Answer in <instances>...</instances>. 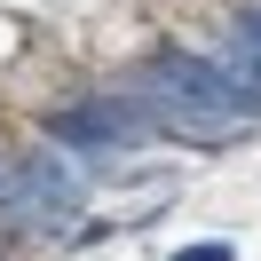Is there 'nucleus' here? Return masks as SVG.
I'll use <instances>...</instances> for the list:
<instances>
[{
	"mask_svg": "<svg viewBox=\"0 0 261 261\" xmlns=\"http://www.w3.org/2000/svg\"><path fill=\"white\" fill-rule=\"evenodd\" d=\"M71 206H80V174H64L56 159H16V166H0V222L56 229V222H71Z\"/></svg>",
	"mask_w": 261,
	"mask_h": 261,
	"instance_id": "nucleus-1",
	"label": "nucleus"
},
{
	"mask_svg": "<svg viewBox=\"0 0 261 261\" xmlns=\"http://www.w3.org/2000/svg\"><path fill=\"white\" fill-rule=\"evenodd\" d=\"M48 135H56V150H71V159H95V174H111V166L135 150V135H127V127H111L95 103H87V111H64Z\"/></svg>",
	"mask_w": 261,
	"mask_h": 261,
	"instance_id": "nucleus-2",
	"label": "nucleus"
},
{
	"mask_svg": "<svg viewBox=\"0 0 261 261\" xmlns=\"http://www.w3.org/2000/svg\"><path fill=\"white\" fill-rule=\"evenodd\" d=\"M174 261H238V245H229V238H198V245H182Z\"/></svg>",
	"mask_w": 261,
	"mask_h": 261,
	"instance_id": "nucleus-3",
	"label": "nucleus"
}]
</instances>
